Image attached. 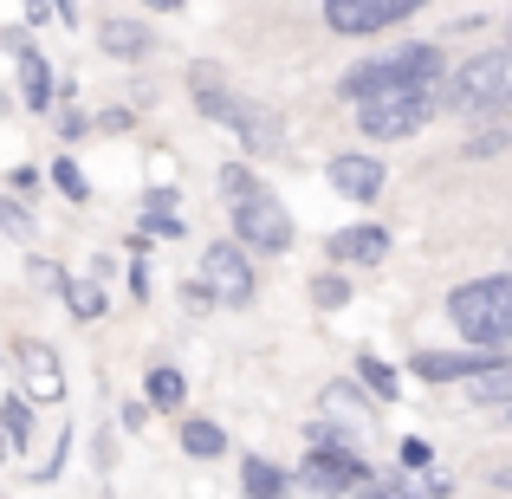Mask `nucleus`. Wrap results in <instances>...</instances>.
Segmentation results:
<instances>
[{
    "label": "nucleus",
    "instance_id": "f257e3e1",
    "mask_svg": "<svg viewBox=\"0 0 512 499\" xmlns=\"http://www.w3.org/2000/svg\"><path fill=\"white\" fill-rule=\"evenodd\" d=\"M188 85H195V111L234 124L240 143H247L253 156H286V130H279V117L260 111V104H247V98H234V91H221V72H214V65H195Z\"/></svg>",
    "mask_w": 512,
    "mask_h": 499
},
{
    "label": "nucleus",
    "instance_id": "f03ea898",
    "mask_svg": "<svg viewBox=\"0 0 512 499\" xmlns=\"http://www.w3.org/2000/svg\"><path fill=\"white\" fill-rule=\"evenodd\" d=\"M506 98H512V52H506V46L474 52V59H467L461 72L448 78V85L435 78V111L493 117V111H506Z\"/></svg>",
    "mask_w": 512,
    "mask_h": 499
},
{
    "label": "nucleus",
    "instance_id": "7ed1b4c3",
    "mask_svg": "<svg viewBox=\"0 0 512 499\" xmlns=\"http://www.w3.org/2000/svg\"><path fill=\"white\" fill-rule=\"evenodd\" d=\"M448 318L461 325V337L474 344H506L512 337V279L493 273V279H474L448 299Z\"/></svg>",
    "mask_w": 512,
    "mask_h": 499
},
{
    "label": "nucleus",
    "instance_id": "20e7f679",
    "mask_svg": "<svg viewBox=\"0 0 512 499\" xmlns=\"http://www.w3.org/2000/svg\"><path fill=\"white\" fill-rule=\"evenodd\" d=\"M357 117L376 143L415 137V130L435 117V85H383V91H370V98H357Z\"/></svg>",
    "mask_w": 512,
    "mask_h": 499
},
{
    "label": "nucleus",
    "instance_id": "39448f33",
    "mask_svg": "<svg viewBox=\"0 0 512 499\" xmlns=\"http://www.w3.org/2000/svg\"><path fill=\"white\" fill-rule=\"evenodd\" d=\"M435 78H441V52L435 46H402V52H389V59L350 65L338 91L357 104V98H370V91H383V85H435Z\"/></svg>",
    "mask_w": 512,
    "mask_h": 499
},
{
    "label": "nucleus",
    "instance_id": "423d86ee",
    "mask_svg": "<svg viewBox=\"0 0 512 499\" xmlns=\"http://www.w3.org/2000/svg\"><path fill=\"white\" fill-rule=\"evenodd\" d=\"M201 292H208V305H227V312L253 305V260L240 240H214L201 253Z\"/></svg>",
    "mask_w": 512,
    "mask_h": 499
},
{
    "label": "nucleus",
    "instance_id": "0eeeda50",
    "mask_svg": "<svg viewBox=\"0 0 512 499\" xmlns=\"http://www.w3.org/2000/svg\"><path fill=\"white\" fill-rule=\"evenodd\" d=\"M305 487H325V493L370 487L363 448H357V441H331V422H318V428H312V461H305Z\"/></svg>",
    "mask_w": 512,
    "mask_h": 499
},
{
    "label": "nucleus",
    "instance_id": "6e6552de",
    "mask_svg": "<svg viewBox=\"0 0 512 499\" xmlns=\"http://www.w3.org/2000/svg\"><path fill=\"white\" fill-rule=\"evenodd\" d=\"M234 240L253 253H286L292 247V214L279 208L266 188H253V195L234 201Z\"/></svg>",
    "mask_w": 512,
    "mask_h": 499
},
{
    "label": "nucleus",
    "instance_id": "1a4fd4ad",
    "mask_svg": "<svg viewBox=\"0 0 512 499\" xmlns=\"http://www.w3.org/2000/svg\"><path fill=\"white\" fill-rule=\"evenodd\" d=\"M428 0H325V26L344 39H363V33H383V26L409 20V13H422Z\"/></svg>",
    "mask_w": 512,
    "mask_h": 499
},
{
    "label": "nucleus",
    "instance_id": "9d476101",
    "mask_svg": "<svg viewBox=\"0 0 512 499\" xmlns=\"http://www.w3.org/2000/svg\"><path fill=\"white\" fill-rule=\"evenodd\" d=\"M13 363H20V383H26V402H65V370H59V350L39 344V337H26L20 350H13Z\"/></svg>",
    "mask_w": 512,
    "mask_h": 499
},
{
    "label": "nucleus",
    "instance_id": "9b49d317",
    "mask_svg": "<svg viewBox=\"0 0 512 499\" xmlns=\"http://www.w3.org/2000/svg\"><path fill=\"white\" fill-rule=\"evenodd\" d=\"M325 253L338 266H376L389 253V227H376V221H357V227H338V234L325 240Z\"/></svg>",
    "mask_w": 512,
    "mask_h": 499
},
{
    "label": "nucleus",
    "instance_id": "f8f14e48",
    "mask_svg": "<svg viewBox=\"0 0 512 499\" xmlns=\"http://www.w3.org/2000/svg\"><path fill=\"white\" fill-rule=\"evenodd\" d=\"M7 46H13V59H20V98H26V111L46 117L52 111V65L39 59V46H26V33H7Z\"/></svg>",
    "mask_w": 512,
    "mask_h": 499
},
{
    "label": "nucleus",
    "instance_id": "ddd939ff",
    "mask_svg": "<svg viewBox=\"0 0 512 499\" xmlns=\"http://www.w3.org/2000/svg\"><path fill=\"white\" fill-rule=\"evenodd\" d=\"M487 357H506V344H480V350H467V357H454V350H422V357H409V370L428 376V383H454V376L480 370Z\"/></svg>",
    "mask_w": 512,
    "mask_h": 499
},
{
    "label": "nucleus",
    "instance_id": "4468645a",
    "mask_svg": "<svg viewBox=\"0 0 512 499\" xmlns=\"http://www.w3.org/2000/svg\"><path fill=\"white\" fill-rule=\"evenodd\" d=\"M331 188H338L344 201H370L376 188H383V163H376V156H338V163H331Z\"/></svg>",
    "mask_w": 512,
    "mask_h": 499
},
{
    "label": "nucleus",
    "instance_id": "2eb2a0df",
    "mask_svg": "<svg viewBox=\"0 0 512 499\" xmlns=\"http://www.w3.org/2000/svg\"><path fill=\"white\" fill-rule=\"evenodd\" d=\"M98 46L111 52V59H150L156 52V39H150V26H137V20H98Z\"/></svg>",
    "mask_w": 512,
    "mask_h": 499
},
{
    "label": "nucleus",
    "instance_id": "dca6fc26",
    "mask_svg": "<svg viewBox=\"0 0 512 499\" xmlns=\"http://www.w3.org/2000/svg\"><path fill=\"white\" fill-rule=\"evenodd\" d=\"M318 409H325V422H344L350 428V441L363 448V435H370V415H363V396L350 383H331L325 396H318Z\"/></svg>",
    "mask_w": 512,
    "mask_h": 499
},
{
    "label": "nucleus",
    "instance_id": "f3484780",
    "mask_svg": "<svg viewBox=\"0 0 512 499\" xmlns=\"http://www.w3.org/2000/svg\"><path fill=\"white\" fill-rule=\"evenodd\" d=\"M65 312L78 318V325H91V318H104L111 312V299H104V286H91V279H65Z\"/></svg>",
    "mask_w": 512,
    "mask_h": 499
},
{
    "label": "nucleus",
    "instance_id": "a211bd4d",
    "mask_svg": "<svg viewBox=\"0 0 512 499\" xmlns=\"http://www.w3.org/2000/svg\"><path fill=\"white\" fill-rule=\"evenodd\" d=\"M0 422H7V448H26V441H33V402L7 396L0 402Z\"/></svg>",
    "mask_w": 512,
    "mask_h": 499
},
{
    "label": "nucleus",
    "instance_id": "6ab92c4d",
    "mask_svg": "<svg viewBox=\"0 0 512 499\" xmlns=\"http://www.w3.org/2000/svg\"><path fill=\"white\" fill-rule=\"evenodd\" d=\"M357 376L370 383V396H376V402H396V370H389L383 357H370V350H357Z\"/></svg>",
    "mask_w": 512,
    "mask_h": 499
},
{
    "label": "nucleus",
    "instance_id": "aec40b11",
    "mask_svg": "<svg viewBox=\"0 0 512 499\" xmlns=\"http://www.w3.org/2000/svg\"><path fill=\"white\" fill-rule=\"evenodd\" d=\"M182 448L195 454V461H214V454L227 448V435H221L214 422H182Z\"/></svg>",
    "mask_w": 512,
    "mask_h": 499
},
{
    "label": "nucleus",
    "instance_id": "412c9836",
    "mask_svg": "<svg viewBox=\"0 0 512 499\" xmlns=\"http://www.w3.org/2000/svg\"><path fill=\"white\" fill-rule=\"evenodd\" d=\"M143 396L156 402V409H175V402L188 396V383H182V370H150L143 376Z\"/></svg>",
    "mask_w": 512,
    "mask_h": 499
},
{
    "label": "nucleus",
    "instance_id": "4be33fe9",
    "mask_svg": "<svg viewBox=\"0 0 512 499\" xmlns=\"http://www.w3.org/2000/svg\"><path fill=\"white\" fill-rule=\"evenodd\" d=\"M240 487H247V493H286L292 480L279 474L273 461H247V467H240Z\"/></svg>",
    "mask_w": 512,
    "mask_h": 499
},
{
    "label": "nucleus",
    "instance_id": "5701e85b",
    "mask_svg": "<svg viewBox=\"0 0 512 499\" xmlns=\"http://www.w3.org/2000/svg\"><path fill=\"white\" fill-rule=\"evenodd\" d=\"M500 150H506V124H500V111H493V124L467 143V156H474V163H487V156H500Z\"/></svg>",
    "mask_w": 512,
    "mask_h": 499
},
{
    "label": "nucleus",
    "instance_id": "b1692460",
    "mask_svg": "<svg viewBox=\"0 0 512 499\" xmlns=\"http://www.w3.org/2000/svg\"><path fill=\"white\" fill-rule=\"evenodd\" d=\"M52 182H59L72 201H91V182L78 175V163H72V156H59V163H52Z\"/></svg>",
    "mask_w": 512,
    "mask_h": 499
},
{
    "label": "nucleus",
    "instance_id": "393cba45",
    "mask_svg": "<svg viewBox=\"0 0 512 499\" xmlns=\"http://www.w3.org/2000/svg\"><path fill=\"white\" fill-rule=\"evenodd\" d=\"M253 188H260V182H253V169H247V163H227V169H221V195H227V201L253 195Z\"/></svg>",
    "mask_w": 512,
    "mask_h": 499
},
{
    "label": "nucleus",
    "instance_id": "a878e982",
    "mask_svg": "<svg viewBox=\"0 0 512 499\" xmlns=\"http://www.w3.org/2000/svg\"><path fill=\"white\" fill-rule=\"evenodd\" d=\"M312 299L325 305V312H338V305H350V286H344L338 273H325V279H318V286H312Z\"/></svg>",
    "mask_w": 512,
    "mask_h": 499
},
{
    "label": "nucleus",
    "instance_id": "bb28decb",
    "mask_svg": "<svg viewBox=\"0 0 512 499\" xmlns=\"http://www.w3.org/2000/svg\"><path fill=\"white\" fill-rule=\"evenodd\" d=\"M428 461H435V454H428V441H402V474H428Z\"/></svg>",
    "mask_w": 512,
    "mask_h": 499
},
{
    "label": "nucleus",
    "instance_id": "cd10ccee",
    "mask_svg": "<svg viewBox=\"0 0 512 499\" xmlns=\"http://www.w3.org/2000/svg\"><path fill=\"white\" fill-rule=\"evenodd\" d=\"M0 227H7V234H33V214H20V208H13V201H0Z\"/></svg>",
    "mask_w": 512,
    "mask_h": 499
},
{
    "label": "nucleus",
    "instance_id": "c85d7f7f",
    "mask_svg": "<svg viewBox=\"0 0 512 499\" xmlns=\"http://www.w3.org/2000/svg\"><path fill=\"white\" fill-rule=\"evenodd\" d=\"M130 292H137V299H150V260H130Z\"/></svg>",
    "mask_w": 512,
    "mask_h": 499
},
{
    "label": "nucleus",
    "instance_id": "c756f323",
    "mask_svg": "<svg viewBox=\"0 0 512 499\" xmlns=\"http://www.w3.org/2000/svg\"><path fill=\"white\" fill-rule=\"evenodd\" d=\"M33 279H39V286H65V273L52 260H33Z\"/></svg>",
    "mask_w": 512,
    "mask_h": 499
},
{
    "label": "nucleus",
    "instance_id": "7c9ffc66",
    "mask_svg": "<svg viewBox=\"0 0 512 499\" xmlns=\"http://www.w3.org/2000/svg\"><path fill=\"white\" fill-rule=\"evenodd\" d=\"M46 13H52V0H26V20L33 26H46Z\"/></svg>",
    "mask_w": 512,
    "mask_h": 499
},
{
    "label": "nucleus",
    "instance_id": "2f4dec72",
    "mask_svg": "<svg viewBox=\"0 0 512 499\" xmlns=\"http://www.w3.org/2000/svg\"><path fill=\"white\" fill-rule=\"evenodd\" d=\"M52 20H78V0H52Z\"/></svg>",
    "mask_w": 512,
    "mask_h": 499
},
{
    "label": "nucleus",
    "instance_id": "473e14b6",
    "mask_svg": "<svg viewBox=\"0 0 512 499\" xmlns=\"http://www.w3.org/2000/svg\"><path fill=\"white\" fill-rule=\"evenodd\" d=\"M150 7H156V13H175V7H182V0H150Z\"/></svg>",
    "mask_w": 512,
    "mask_h": 499
}]
</instances>
